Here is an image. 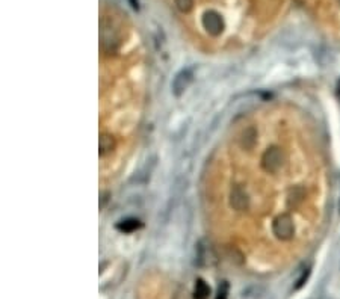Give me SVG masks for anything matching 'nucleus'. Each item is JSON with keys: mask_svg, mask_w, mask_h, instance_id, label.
Here are the masks:
<instances>
[{"mask_svg": "<svg viewBox=\"0 0 340 299\" xmlns=\"http://www.w3.org/2000/svg\"><path fill=\"white\" fill-rule=\"evenodd\" d=\"M283 162H284V156H283L281 148L278 147H269L262 156V166L269 174L278 172L280 168L283 166Z\"/></svg>", "mask_w": 340, "mask_h": 299, "instance_id": "nucleus-1", "label": "nucleus"}, {"mask_svg": "<svg viewBox=\"0 0 340 299\" xmlns=\"http://www.w3.org/2000/svg\"><path fill=\"white\" fill-rule=\"evenodd\" d=\"M272 231H274L275 237L280 240L292 239V236L295 233V227H294V221H292V218H290V215L284 213V215L277 216L274 224H272Z\"/></svg>", "mask_w": 340, "mask_h": 299, "instance_id": "nucleus-2", "label": "nucleus"}, {"mask_svg": "<svg viewBox=\"0 0 340 299\" xmlns=\"http://www.w3.org/2000/svg\"><path fill=\"white\" fill-rule=\"evenodd\" d=\"M201 21H203V28L212 37L221 35L223 31H224V20H223V17L218 14L216 11H207V12H204Z\"/></svg>", "mask_w": 340, "mask_h": 299, "instance_id": "nucleus-3", "label": "nucleus"}, {"mask_svg": "<svg viewBox=\"0 0 340 299\" xmlns=\"http://www.w3.org/2000/svg\"><path fill=\"white\" fill-rule=\"evenodd\" d=\"M230 206L236 212H247L250 207V198L248 193L240 186H233L230 192Z\"/></svg>", "mask_w": 340, "mask_h": 299, "instance_id": "nucleus-4", "label": "nucleus"}, {"mask_svg": "<svg viewBox=\"0 0 340 299\" xmlns=\"http://www.w3.org/2000/svg\"><path fill=\"white\" fill-rule=\"evenodd\" d=\"M102 45L105 52H113L118 45V37L112 24H109L106 20L102 21Z\"/></svg>", "mask_w": 340, "mask_h": 299, "instance_id": "nucleus-5", "label": "nucleus"}, {"mask_svg": "<svg viewBox=\"0 0 340 299\" xmlns=\"http://www.w3.org/2000/svg\"><path fill=\"white\" fill-rule=\"evenodd\" d=\"M192 77H193V74H192V70H189V68L182 70L180 73H177V76L174 77L173 85H171L173 92H174L176 97H180L188 89V86L192 82Z\"/></svg>", "mask_w": 340, "mask_h": 299, "instance_id": "nucleus-6", "label": "nucleus"}, {"mask_svg": "<svg viewBox=\"0 0 340 299\" xmlns=\"http://www.w3.org/2000/svg\"><path fill=\"white\" fill-rule=\"evenodd\" d=\"M240 147L244 148V150H253L257 144V130L254 127H248L245 129L244 132H242L240 135Z\"/></svg>", "mask_w": 340, "mask_h": 299, "instance_id": "nucleus-7", "label": "nucleus"}, {"mask_svg": "<svg viewBox=\"0 0 340 299\" xmlns=\"http://www.w3.org/2000/svg\"><path fill=\"white\" fill-rule=\"evenodd\" d=\"M113 148H115V139H113V136H111L108 133H103L100 136V141H99L100 156H106V154L112 153Z\"/></svg>", "mask_w": 340, "mask_h": 299, "instance_id": "nucleus-8", "label": "nucleus"}, {"mask_svg": "<svg viewBox=\"0 0 340 299\" xmlns=\"http://www.w3.org/2000/svg\"><path fill=\"white\" fill-rule=\"evenodd\" d=\"M116 228L119 231H123V233H133L136 231L138 228H141V222L138 219H133V218H129V219H123V221H119L116 224Z\"/></svg>", "mask_w": 340, "mask_h": 299, "instance_id": "nucleus-9", "label": "nucleus"}, {"mask_svg": "<svg viewBox=\"0 0 340 299\" xmlns=\"http://www.w3.org/2000/svg\"><path fill=\"white\" fill-rule=\"evenodd\" d=\"M210 287L200 278L195 281V289H193V299H209Z\"/></svg>", "mask_w": 340, "mask_h": 299, "instance_id": "nucleus-10", "label": "nucleus"}, {"mask_svg": "<svg viewBox=\"0 0 340 299\" xmlns=\"http://www.w3.org/2000/svg\"><path fill=\"white\" fill-rule=\"evenodd\" d=\"M174 5H176V8H177L180 12L186 14V12H189V11L192 9V6H193V0H174Z\"/></svg>", "mask_w": 340, "mask_h": 299, "instance_id": "nucleus-11", "label": "nucleus"}, {"mask_svg": "<svg viewBox=\"0 0 340 299\" xmlns=\"http://www.w3.org/2000/svg\"><path fill=\"white\" fill-rule=\"evenodd\" d=\"M227 295H228V284L224 281L220 289H218V293H216V298L215 299H227Z\"/></svg>", "mask_w": 340, "mask_h": 299, "instance_id": "nucleus-12", "label": "nucleus"}, {"mask_svg": "<svg viewBox=\"0 0 340 299\" xmlns=\"http://www.w3.org/2000/svg\"><path fill=\"white\" fill-rule=\"evenodd\" d=\"M308 275H310V267H307V269H304V272H302V275L298 278V281H297V286H295V290H298V289H301L302 286H304V283L307 281V278H308Z\"/></svg>", "mask_w": 340, "mask_h": 299, "instance_id": "nucleus-13", "label": "nucleus"}, {"mask_svg": "<svg viewBox=\"0 0 340 299\" xmlns=\"http://www.w3.org/2000/svg\"><path fill=\"white\" fill-rule=\"evenodd\" d=\"M336 94H337V98L340 100V80L337 82V86H336Z\"/></svg>", "mask_w": 340, "mask_h": 299, "instance_id": "nucleus-14", "label": "nucleus"}]
</instances>
